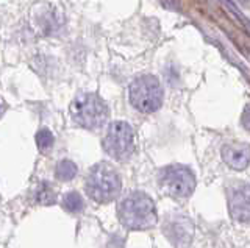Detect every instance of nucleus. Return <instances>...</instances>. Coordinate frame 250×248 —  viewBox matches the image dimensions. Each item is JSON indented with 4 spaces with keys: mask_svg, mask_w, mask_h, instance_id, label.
Wrapping results in <instances>:
<instances>
[{
    "mask_svg": "<svg viewBox=\"0 0 250 248\" xmlns=\"http://www.w3.org/2000/svg\"><path fill=\"white\" fill-rule=\"evenodd\" d=\"M108 106L97 94L84 92L70 103V117L78 127L86 130H99L108 120Z\"/></svg>",
    "mask_w": 250,
    "mask_h": 248,
    "instance_id": "obj_3",
    "label": "nucleus"
},
{
    "mask_svg": "<svg viewBox=\"0 0 250 248\" xmlns=\"http://www.w3.org/2000/svg\"><path fill=\"white\" fill-rule=\"evenodd\" d=\"M102 145L108 156L116 161H125L135 152V131L127 122H113L106 130Z\"/></svg>",
    "mask_w": 250,
    "mask_h": 248,
    "instance_id": "obj_5",
    "label": "nucleus"
},
{
    "mask_svg": "<svg viewBox=\"0 0 250 248\" xmlns=\"http://www.w3.org/2000/svg\"><path fill=\"white\" fill-rule=\"evenodd\" d=\"M242 125L250 130V105L244 110V114H242Z\"/></svg>",
    "mask_w": 250,
    "mask_h": 248,
    "instance_id": "obj_14",
    "label": "nucleus"
},
{
    "mask_svg": "<svg viewBox=\"0 0 250 248\" xmlns=\"http://www.w3.org/2000/svg\"><path fill=\"white\" fill-rule=\"evenodd\" d=\"M36 200L39 201L41 205H53L55 200H57V195L52 189V186L49 183H41L39 188L36 191Z\"/></svg>",
    "mask_w": 250,
    "mask_h": 248,
    "instance_id": "obj_12",
    "label": "nucleus"
},
{
    "mask_svg": "<svg viewBox=\"0 0 250 248\" xmlns=\"http://www.w3.org/2000/svg\"><path fill=\"white\" fill-rule=\"evenodd\" d=\"M88 197L97 203L114 201L122 191V181L117 170L108 162H99L94 166L84 181Z\"/></svg>",
    "mask_w": 250,
    "mask_h": 248,
    "instance_id": "obj_2",
    "label": "nucleus"
},
{
    "mask_svg": "<svg viewBox=\"0 0 250 248\" xmlns=\"http://www.w3.org/2000/svg\"><path fill=\"white\" fill-rule=\"evenodd\" d=\"M222 159L229 167L242 170L250 162V145L241 142H230L222 147Z\"/></svg>",
    "mask_w": 250,
    "mask_h": 248,
    "instance_id": "obj_8",
    "label": "nucleus"
},
{
    "mask_svg": "<svg viewBox=\"0 0 250 248\" xmlns=\"http://www.w3.org/2000/svg\"><path fill=\"white\" fill-rule=\"evenodd\" d=\"M230 215L238 222H250V184L234 181L227 188Z\"/></svg>",
    "mask_w": 250,
    "mask_h": 248,
    "instance_id": "obj_7",
    "label": "nucleus"
},
{
    "mask_svg": "<svg viewBox=\"0 0 250 248\" xmlns=\"http://www.w3.org/2000/svg\"><path fill=\"white\" fill-rule=\"evenodd\" d=\"M77 172H78V169L72 161L62 159L57 164V169H55V176H57L60 181H70V180H74Z\"/></svg>",
    "mask_w": 250,
    "mask_h": 248,
    "instance_id": "obj_10",
    "label": "nucleus"
},
{
    "mask_svg": "<svg viewBox=\"0 0 250 248\" xmlns=\"http://www.w3.org/2000/svg\"><path fill=\"white\" fill-rule=\"evenodd\" d=\"M164 234H167L172 244L180 247L182 244H188L192 237V225L185 217H174L167 223H164Z\"/></svg>",
    "mask_w": 250,
    "mask_h": 248,
    "instance_id": "obj_9",
    "label": "nucleus"
},
{
    "mask_svg": "<svg viewBox=\"0 0 250 248\" xmlns=\"http://www.w3.org/2000/svg\"><path fill=\"white\" fill-rule=\"evenodd\" d=\"M36 145L42 153H47L53 147V134L47 128L39 130L36 133Z\"/></svg>",
    "mask_w": 250,
    "mask_h": 248,
    "instance_id": "obj_13",
    "label": "nucleus"
},
{
    "mask_svg": "<svg viewBox=\"0 0 250 248\" xmlns=\"http://www.w3.org/2000/svg\"><path fill=\"white\" fill-rule=\"evenodd\" d=\"M158 183L163 192L174 198L189 197L195 189L194 172L183 164H172L161 169L158 175Z\"/></svg>",
    "mask_w": 250,
    "mask_h": 248,
    "instance_id": "obj_6",
    "label": "nucleus"
},
{
    "mask_svg": "<svg viewBox=\"0 0 250 248\" xmlns=\"http://www.w3.org/2000/svg\"><path fill=\"white\" fill-rule=\"evenodd\" d=\"M62 208L67 212H80L83 209V198L78 192H69L62 197Z\"/></svg>",
    "mask_w": 250,
    "mask_h": 248,
    "instance_id": "obj_11",
    "label": "nucleus"
},
{
    "mask_svg": "<svg viewBox=\"0 0 250 248\" xmlns=\"http://www.w3.org/2000/svg\"><path fill=\"white\" fill-rule=\"evenodd\" d=\"M236 2L242 6H250V0H236Z\"/></svg>",
    "mask_w": 250,
    "mask_h": 248,
    "instance_id": "obj_15",
    "label": "nucleus"
},
{
    "mask_svg": "<svg viewBox=\"0 0 250 248\" xmlns=\"http://www.w3.org/2000/svg\"><path fill=\"white\" fill-rule=\"evenodd\" d=\"M117 219L128 229H148L156 223L158 215L147 193L133 191L117 203Z\"/></svg>",
    "mask_w": 250,
    "mask_h": 248,
    "instance_id": "obj_1",
    "label": "nucleus"
},
{
    "mask_svg": "<svg viewBox=\"0 0 250 248\" xmlns=\"http://www.w3.org/2000/svg\"><path fill=\"white\" fill-rule=\"evenodd\" d=\"M130 103L138 111L150 114L158 111L163 105V88L153 75H141L130 84Z\"/></svg>",
    "mask_w": 250,
    "mask_h": 248,
    "instance_id": "obj_4",
    "label": "nucleus"
}]
</instances>
